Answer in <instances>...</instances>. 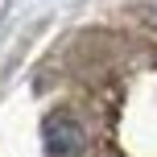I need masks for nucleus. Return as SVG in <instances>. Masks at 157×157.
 Returning <instances> with one entry per match:
<instances>
[{
  "label": "nucleus",
  "instance_id": "nucleus-1",
  "mask_svg": "<svg viewBox=\"0 0 157 157\" xmlns=\"http://www.w3.org/2000/svg\"><path fill=\"white\" fill-rule=\"evenodd\" d=\"M41 145H46L50 157H83L87 153V132H83V124L75 116L54 112L41 124Z\"/></svg>",
  "mask_w": 157,
  "mask_h": 157
}]
</instances>
